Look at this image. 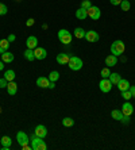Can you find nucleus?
Segmentation results:
<instances>
[{"instance_id":"obj_1","label":"nucleus","mask_w":135,"mask_h":150,"mask_svg":"<svg viewBox=\"0 0 135 150\" xmlns=\"http://www.w3.org/2000/svg\"><path fill=\"white\" fill-rule=\"evenodd\" d=\"M126 50V46H124V42L123 41H115L114 43L111 45V53L114 54V56H122L123 53H124Z\"/></svg>"},{"instance_id":"obj_10","label":"nucleus","mask_w":135,"mask_h":150,"mask_svg":"<svg viewBox=\"0 0 135 150\" xmlns=\"http://www.w3.org/2000/svg\"><path fill=\"white\" fill-rule=\"evenodd\" d=\"M16 141H18V143L19 145H24V143H28L30 142V139H28V135L24 131H19V133L16 134Z\"/></svg>"},{"instance_id":"obj_7","label":"nucleus","mask_w":135,"mask_h":150,"mask_svg":"<svg viewBox=\"0 0 135 150\" xmlns=\"http://www.w3.org/2000/svg\"><path fill=\"white\" fill-rule=\"evenodd\" d=\"M132 112H134V107H132L131 103H128V101H126L124 104L122 105V114L126 116H131Z\"/></svg>"},{"instance_id":"obj_18","label":"nucleus","mask_w":135,"mask_h":150,"mask_svg":"<svg viewBox=\"0 0 135 150\" xmlns=\"http://www.w3.org/2000/svg\"><path fill=\"white\" fill-rule=\"evenodd\" d=\"M118 88H119V91H120V92L127 91L128 88H130V81L124 80V79H122V80L118 83Z\"/></svg>"},{"instance_id":"obj_5","label":"nucleus","mask_w":135,"mask_h":150,"mask_svg":"<svg viewBox=\"0 0 135 150\" xmlns=\"http://www.w3.org/2000/svg\"><path fill=\"white\" fill-rule=\"evenodd\" d=\"M99 87H100V91L104 93H108L112 88V83L110 79H101L100 83H99Z\"/></svg>"},{"instance_id":"obj_36","label":"nucleus","mask_w":135,"mask_h":150,"mask_svg":"<svg viewBox=\"0 0 135 150\" xmlns=\"http://www.w3.org/2000/svg\"><path fill=\"white\" fill-rule=\"evenodd\" d=\"M34 23H35L34 18H28V19H27V22H26V26H27V27H31V26L34 25Z\"/></svg>"},{"instance_id":"obj_28","label":"nucleus","mask_w":135,"mask_h":150,"mask_svg":"<svg viewBox=\"0 0 135 150\" xmlns=\"http://www.w3.org/2000/svg\"><path fill=\"white\" fill-rule=\"evenodd\" d=\"M111 115H112V118H114L115 120H120L122 116H123V114H122L120 110H114V111L111 112Z\"/></svg>"},{"instance_id":"obj_42","label":"nucleus","mask_w":135,"mask_h":150,"mask_svg":"<svg viewBox=\"0 0 135 150\" xmlns=\"http://www.w3.org/2000/svg\"><path fill=\"white\" fill-rule=\"evenodd\" d=\"M3 61H0V70H3V68H4V65H3Z\"/></svg>"},{"instance_id":"obj_13","label":"nucleus","mask_w":135,"mask_h":150,"mask_svg":"<svg viewBox=\"0 0 135 150\" xmlns=\"http://www.w3.org/2000/svg\"><path fill=\"white\" fill-rule=\"evenodd\" d=\"M37 85L39 88H49V85H50L49 77H38L37 79Z\"/></svg>"},{"instance_id":"obj_30","label":"nucleus","mask_w":135,"mask_h":150,"mask_svg":"<svg viewBox=\"0 0 135 150\" xmlns=\"http://www.w3.org/2000/svg\"><path fill=\"white\" fill-rule=\"evenodd\" d=\"M120 7H122V11H130L131 4H130V1H128V0H122Z\"/></svg>"},{"instance_id":"obj_14","label":"nucleus","mask_w":135,"mask_h":150,"mask_svg":"<svg viewBox=\"0 0 135 150\" xmlns=\"http://www.w3.org/2000/svg\"><path fill=\"white\" fill-rule=\"evenodd\" d=\"M70 59V56L69 54H66V53H61V54H58L57 56V62L61 64V65H65V64L69 62Z\"/></svg>"},{"instance_id":"obj_20","label":"nucleus","mask_w":135,"mask_h":150,"mask_svg":"<svg viewBox=\"0 0 135 150\" xmlns=\"http://www.w3.org/2000/svg\"><path fill=\"white\" fill-rule=\"evenodd\" d=\"M76 18H77V19H81V21L87 19V18H88V12H87V10H84V8L80 7L78 10L76 11Z\"/></svg>"},{"instance_id":"obj_37","label":"nucleus","mask_w":135,"mask_h":150,"mask_svg":"<svg viewBox=\"0 0 135 150\" xmlns=\"http://www.w3.org/2000/svg\"><path fill=\"white\" fill-rule=\"evenodd\" d=\"M120 120H122V122H123V123H126V125H127V123L130 122V116H126V115H123V116H122V119H120Z\"/></svg>"},{"instance_id":"obj_25","label":"nucleus","mask_w":135,"mask_h":150,"mask_svg":"<svg viewBox=\"0 0 135 150\" xmlns=\"http://www.w3.org/2000/svg\"><path fill=\"white\" fill-rule=\"evenodd\" d=\"M85 30L84 28H81V27H77L76 30H74V37H76L77 39H83V38H85Z\"/></svg>"},{"instance_id":"obj_41","label":"nucleus","mask_w":135,"mask_h":150,"mask_svg":"<svg viewBox=\"0 0 135 150\" xmlns=\"http://www.w3.org/2000/svg\"><path fill=\"white\" fill-rule=\"evenodd\" d=\"M128 89H130V92H131V95H132V98H135V85H130V88H128Z\"/></svg>"},{"instance_id":"obj_15","label":"nucleus","mask_w":135,"mask_h":150,"mask_svg":"<svg viewBox=\"0 0 135 150\" xmlns=\"http://www.w3.org/2000/svg\"><path fill=\"white\" fill-rule=\"evenodd\" d=\"M118 64V57L114 56V54H110V56L105 58V65H107L108 68L110 67H115Z\"/></svg>"},{"instance_id":"obj_24","label":"nucleus","mask_w":135,"mask_h":150,"mask_svg":"<svg viewBox=\"0 0 135 150\" xmlns=\"http://www.w3.org/2000/svg\"><path fill=\"white\" fill-rule=\"evenodd\" d=\"M23 54H24V58L27 59V61H34L35 59V54H34V50L33 49H26Z\"/></svg>"},{"instance_id":"obj_12","label":"nucleus","mask_w":135,"mask_h":150,"mask_svg":"<svg viewBox=\"0 0 135 150\" xmlns=\"http://www.w3.org/2000/svg\"><path fill=\"white\" fill-rule=\"evenodd\" d=\"M0 142H1V147H3V150H10L11 145H12V139H11V137H8V135L1 137Z\"/></svg>"},{"instance_id":"obj_21","label":"nucleus","mask_w":135,"mask_h":150,"mask_svg":"<svg viewBox=\"0 0 135 150\" xmlns=\"http://www.w3.org/2000/svg\"><path fill=\"white\" fill-rule=\"evenodd\" d=\"M108 79L111 80L112 85H118V83L122 80V76H120L119 73H116V72H114V73L110 74V77H108Z\"/></svg>"},{"instance_id":"obj_40","label":"nucleus","mask_w":135,"mask_h":150,"mask_svg":"<svg viewBox=\"0 0 135 150\" xmlns=\"http://www.w3.org/2000/svg\"><path fill=\"white\" fill-rule=\"evenodd\" d=\"M8 42H10V43H11V42H14L15 41V39H16V37H15V35L14 34H10V35H8Z\"/></svg>"},{"instance_id":"obj_27","label":"nucleus","mask_w":135,"mask_h":150,"mask_svg":"<svg viewBox=\"0 0 135 150\" xmlns=\"http://www.w3.org/2000/svg\"><path fill=\"white\" fill-rule=\"evenodd\" d=\"M110 74H111V70H110V68H108V67H105V68H103V69H101V72H100L101 79H108V77H110Z\"/></svg>"},{"instance_id":"obj_2","label":"nucleus","mask_w":135,"mask_h":150,"mask_svg":"<svg viewBox=\"0 0 135 150\" xmlns=\"http://www.w3.org/2000/svg\"><path fill=\"white\" fill-rule=\"evenodd\" d=\"M68 65H69V68L72 70H80L81 68H83V59L78 58L77 56H70V59L69 62H68Z\"/></svg>"},{"instance_id":"obj_16","label":"nucleus","mask_w":135,"mask_h":150,"mask_svg":"<svg viewBox=\"0 0 135 150\" xmlns=\"http://www.w3.org/2000/svg\"><path fill=\"white\" fill-rule=\"evenodd\" d=\"M1 61L6 64H11L14 61V53H10V52H4L1 54Z\"/></svg>"},{"instance_id":"obj_6","label":"nucleus","mask_w":135,"mask_h":150,"mask_svg":"<svg viewBox=\"0 0 135 150\" xmlns=\"http://www.w3.org/2000/svg\"><path fill=\"white\" fill-rule=\"evenodd\" d=\"M85 39L89 43H95V42H97L100 39V35H99V33L95 31V30H89V31L85 33Z\"/></svg>"},{"instance_id":"obj_34","label":"nucleus","mask_w":135,"mask_h":150,"mask_svg":"<svg viewBox=\"0 0 135 150\" xmlns=\"http://www.w3.org/2000/svg\"><path fill=\"white\" fill-rule=\"evenodd\" d=\"M7 85H8V81L6 80V79H0V88H7Z\"/></svg>"},{"instance_id":"obj_39","label":"nucleus","mask_w":135,"mask_h":150,"mask_svg":"<svg viewBox=\"0 0 135 150\" xmlns=\"http://www.w3.org/2000/svg\"><path fill=\"white\" fill-rule=\"evenodd\" d=\"M110 1H111L112 6H120L122 3V0H110Z\"/></svg>"},{"instance_id":"obj_43","label":"nucleus","mask_w":135,"mask_h":150,"mask_svg":"<svg viewBox=\"0 0 135 150\" xmlns=\"http://www.w3.org/2000/svg\"><path fill=\"white\" fill-rule=\"evenodd\" d=\"M15 1H22V0H15Z\"/></svg>"},{"instance_id":"obj_19","label":"nucleus","mask_w":135,"mask_h":150,"mask_svg":"<svg viewBox=\"0 0 135 150\" xmlns=\"http://www.w3.org/2000/svg\"><path fill=\"white\" fill-rule=\"evenodd\" d=\"M10 45L11 43L8 42V39H0V54H3L4 52H7Z\"/></svg>"},{"instance_id":"obj_35","label":"nucleus","mask_w":135,"mask_h":150,"mask_svg":"<svg viewBox=\"0 0 135 150\" xmlns=\"http://www.w3.org/2000/svg\"><path fill=\"white\" fill-rule=\"evenodd\" d=\"M46 149H47V145H46L43 141H42V142L39 143L38 146H37V150H46Z\"/></svg>"},{"instance_id":"obj_11","label":"nucleus","mask_w":135,"mask_h":150,"mask_svg":"<svg viewBox=\"0 0 135 150\" xmlns=\"http://www.w3.org/2000/svg\"><path fill=\"white\" fill-rule=\"evenodd\" d=\"M35 135L39 137V138H45L46 135H47V129H46L43 125H38L37 127H35Z\"/></svg>"},{"instance_id":"obj_22","label":"nucleus","mask_w":135,"mask_h":150,"mask_svg":"<svg viewBox=\"0 0 135 150\" xmlns=\"http://www.w3.org/2000/svg\"><path fill=\"white\" fill-rule=\"evenodd\" d=\"M15 77H16V74H15V72L12 69H8L4 72V79H6L8 83H10V81H14Z\"/></svg>"},{"instance_id":"obj_17","label":"nucleus","mask_w":135,"mask_h":150,"mask_svg":"<svg viewBox=\"0 0 135 150\" xmlns=\"http://www.w3.org/2000/svg\"><path fill=\"white\" fill-rule=\"evenodd\" d=\"M16 91H18L16 83H15V81H10V83H8V85H7V92H8V95L14 96V95L16 93Z\"/></svg>"},{"instance_id":"obj_31","label":"nucleus","mask_w":135,"mask_h":150,"mask_svg":"<svg viewBox=\"0 0 135 150\" xmlns=\"http://www.w3.org/2000/svg\"><path fill=\"white\" fill-rule=\"evenodd\" d=\"M90 7H92L90 0H83V1H81V8H84V10H89Z\"/></svg>"},{"instance_id":"obj_9","label":"nucleus","mask_w":135,"mask_h":150,"mask_svg":"<svg viewBox=\"0 0 135 150\" xmlns=\"http://www.w3.org/2000/svg\"><path fill=\"white\" fill-rule=\"evenodd\" d=\"M34 54H35V59H45L47 56L45 47H35L34 49Z\"/></svg>"},{"instance_id":"obj_33","label":"nucleus","mask_w":135,"mask_h":150,"mask_svg":"<svg viewBox=\"0 0 135 150\" xmlns=\"http://www.w3.org/2000/svg\"><path fill=\"white\" fill-rule=\"evenodd\" d=\"M7 12H8L7 6H6V4H3V3H0V15L3 16V15H6Z\"/></svg>"},{"instance_id":"obj_29","label":"nucleus","mask_w":135,"mask_h":150,"mask_svg":"<svg viewBox=\"0 0 135 150\" xmlns=\"http://www.w3.org/2000/svg\"><path fill=\"white\" fill-rule=\"evenodd\" d=\"M58 79H59V73L57 72V70H53V72H50V74H49V80H50V81H54V83H56Z\"/></svg>"},{"instance_id":"obj_23","label":"nucleus","mask_w":135,"mask_h":150,"mask_svg":"<svg viewBox=\"0 0 135 150\" xmlns=\"http://www.w3.org/2000/svg\"><path fill=\"white\" fill-rule=\"evenodd\" d=\"M42 141H43V138H39V137H37L34 134V135L31 137V147H33V150H37V146H38Z\"/></svg>"},{"instance_id":"obj_32","label":"nucleus","mask_w":135,"mask_h":150,"mask_svg":"<svg viewBox=\"0 0 135 150\" xmlns=\"http://www.w3.org/2000/svg\"><path fill=\"white\" fill-rule=\"evenodd\" d=\"M122 98L124 99V100H130V99L132 98V95H131V92H130V89L122 92Z\"/></svg>"},{"instance_id":"obj_8","label":"nucleus","mask_w":135,"mask_h":150,"mask_svg":"<svg viewBox=\"0 0 135 150\" xmlns=\"http://www.w3.org/2000/svg\"><path fill=\"white\" fill-rule=\"evenodd\" d=\"M26 45H27V49H33L34 50L35 47H38V38L35 35H30L26 41Z\"/></svg>"},{"instance_id":"obj_38","label":"nucleus","mask_w":135,"mask_h":150,"mask_svg":"<svg viewBox=\"0 0 135 150\" xmlns=\"http://www.w3.org/2000/svg\"><path fill=\"white\" fill-rule=\"evenodd\" d=\"M20 147H22V149H23V150H33V147L30 146L28 143H24V145H22Z\"/></svg>"},{"instance_id":"obj_3","label":"nucleus","mask_w":135,"mask_h":150,"mask_svg":"<svg viewBox=\"0 0 135 150\" xmlns=\"http://www.w3.org/2000/svg\"><path fill=\"white\" fill-rule=\"evenodd\" d=\"M58 39L62 42L64 45H69L70 42H72V34H70L68 30L62 28V30L58 31Z\"/></svg>"},{"instance_id":"obj_26","label":"nucleus","mask_w":135,"mask_h":150,"mask_svg":"<svg viewBox=\"0 0 135 150\" xmlns=\"http://www.w3.org/2000/svg\"><path fill=\"white\" fill-rule=\"evenodd\" d=\"M74 125V119L69 118V116H66V118L62 119V126L64 127H72Z\"/></svg>"},{"instance_id":"obj_4","label":"nucleus","mask_w":135,"mask_h":150,"mask_svg":"<svg viewBox=\"0 0 135 150\" xmlns=\"http://www.w3.org/2000/svg\"><path fill=\"white\" fill-rule=\"evenodd\" d=\"M88 12V16L90 18V19H93V21H99L101 16V11L99 7H96V6H92V7L89 8V10H87Z\"/></svg>"}]
</instances>
